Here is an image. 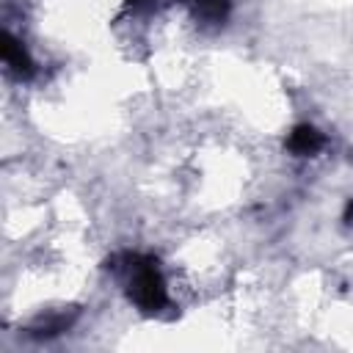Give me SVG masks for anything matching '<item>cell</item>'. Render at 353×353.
Returning <instances> with one entry per match:
<instances>
[{"label": "cell", "instance_id": "cell-5", "mask_svg": "<svg viewBox=\"0 0 353 353\" xmlns=\"http://www.w3.org/2000/svg\"><path fill=\"white\" fill-rule=\"evenodd\" d=\"M345 221L347 223H353V199L347 201V207H345Z\"/></svg>", "mask_w": 353, "mask_h": 353}, {"label": "cell", "instance_id": "cell-1", "mask_svg": "<svg viewBox=\"0 0 353 353\" xmlns=\"http://www.w3.org/2000/svg\"><path fill=\"white\" fill-rule=\"evenodd\" d=\"M124 270H127V292L132 303L143 312H160L165 306V284L154 259L127 254Z\"/></svg>", "mask_w": 353, "mask_h": 353}, {"label": "cell", "instance_id": "cell-2", "mask_svg": "<svg viewBox=\"0 0 353 353\" xmlns=\"http://www.w3.org/2000/svg\"><path fill=\"white\" fill-rule=\"evenodd\" d=\"M0 41H3V61H6V66H8L17 77H30V74H33V61L28 58L25 47H22L11 33H3Z\"/></svg>", "mask_w": 353, "mask_h": 353}, {"label": "cell", "instance_id": "cell-3", "mask_svg": "<svg viewBox=\"0 0 353 353\" xmlns=\"http://www.w3.org/2000/svg\"><path fill=\"white\" fill-rule=\"evenodd\" d=\"M323 143H325V138L314 127H309V124L295 127L292 135H290V141H287L290 152H295V154H314V152L323 149Z\"/></svg>", "mask_w": 353, "mask_h": 353}, {"label": "cell", "instance_id": "cell-4", "mask_svg": "<svg viewBox=\"0 0 353 353\" xmlns=\"http://www.w3.org/2000/svg\"><path fill=\"white\" fill-rule=\"evenodd\" d=\"M182 3L204 22H223L229 14V0H182Z\"/></svg>", "mask_w": 353, "mask_h": 353}]
</instances>
